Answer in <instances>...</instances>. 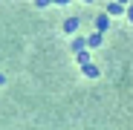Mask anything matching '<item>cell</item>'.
<instances>
[{"instance_id": "obj_1", "label": "cell", "mask_w": 133, "mask_h": 130, "mask_svg": "<svg viewBox=\"0 0 133 130\" xmlns=\"http://www.w3.org/2000/svg\"><path fill=\"white\" fill-rule=\"evenodd\" d=\"M107 23H110V17H107V15H98V20H96L98 32H104V29H107Z\"/></svg>"}, {"instance_id": "obj_2", "label": "cell", "mask_w": 133, "mask_h": 130, "mask_svg": "<svg viewBox=\"0 0 133 130\" xmlns=\"http://www.w3.org/2000/svg\"><path fill=\"white\" fill-rule=\"evenodd\" d=\"M124 9H122V3H110L107 6V15H122Z\"/></svg>"}, {"instance_id": "obj_3", "label": "cell", "mask_w": 133, "mask_h": 130, "mask_svg": "<svg viewBox=\"0 0 133 130\" xmlns=\"http://www.w3.org/2000/svg\"><path fill=\"white\" fill-rule=\"evenodd\" d=\"M87 43H90V46H98V43H101V32L90 35V38H87Z\"/></svg>"}, {"instance_id": "obj_4", "label": "cell", "mask_w": 133, "mask_h": 130, "mask_svg": "<svg viewBox=\"0 0 133 130\" xmlns=\"http://www.w3.org/2000/svg\"><path fill=\"white\" fill-rule=\"evenodd\" d=\"M84 72H87V75H90V78H96V75H98V70L93 67V64H84Z\"/></svg>"}, {"instance_id": "obj_5", "label": "cell", "mask_w": 133, "mask_h": 130, "mask_svg": "<svg viewBox=\"0 0 133 130\" xmlns=\"http://www.w3.org/2000/svg\"><path fill=\"white\" fill-rule=\"evenodd\" d=\"M75 26H78V20H66V23H64L66 32H75Z\"/></svg>"}, {"instance_id": "obj_6", "label": "cell", "mask_w": 133, "mask_h": 130, "mask_svg": "<svg viewBox=\"0 0 133 130\" xmlns=\"http://www.w3.org/2000/svg\"><path fill=\"white\" fill-rule=\"evenodd\" d=\"M124 15H127V17H130V20H133V3H130V6H127V9H124Z\"/></svg>"}, {"instance_id": "obj_7", "label": "cell", "mask_w": 133, "mask_h": 130, "mask_svg": "<svg viewBox=\"0 0 133 130\" xmlns=\"http://www.w3.org/2000/svg\"><path fill=\"white\" fill-rule=\"evenodd\" d=\"M116 3H130V0H116Z\"/></svg>"}, {"instance_id": "obj_8", "label": "cell", "mask_w": 133, "mask_h": 130, "mask_svg": "<svg viewBox=\"0 0 133 130\" xmlns=\"http://www.w3.org/2000/svg\"><path fill=\"white\" fill-rule=\"evenodd\" d=\"M55 3H66V0H55Z\"/></svg>"}, {"instance_id": "obj_9", "label": "cell", "mask_w": 133, "mask_h": 130, "mask_svg": "<svg viewBox=\"0 0 133 130\" xmlns=\"http://www.w3.org/2000/svg\"><path fill=\"white\" fill-rule=\"evenodd\" d=\"M84 3H90V0H84Z\"/></svg>"}, {"instance_id": "obj_10", "label": "cell", "mask_w": 133, "mask_h": 130, "mask_svg": "<svg viewBox=\"0 0 133 130\" xmlns=\"http://www.w3.org/2000/svg\"><path fill=\"white\" fill-rule=\"evenodd\" d=\"M130 3H133V0H130Z\"/></svg>"}]
</instances>
